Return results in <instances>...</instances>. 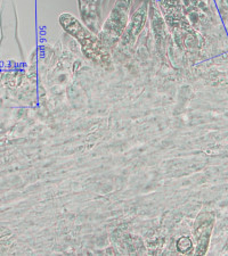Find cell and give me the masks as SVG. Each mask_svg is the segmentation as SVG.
I'll return each instance as SVG.
<instances>
[{
    "label": "cell",
    "instance_id": "cell-1",
    "mask_svg": "<svg viewBox=\"0 0 228 256\" xmlns=\"http://www.w3.org/2000/svg\"><path fill=\"white\" fill-rule=\"evenodd\" d=\"M60 24L66 33H69L80 44L82 52L87 58L102 68H107L111 65L112 60L107 48L101 39L89 30V28H87L70 13L60 15Z\"/></svg>",
    "mask_w": 228,
    "mask_h": 256
},
{
    "label": "cell",
    "instance_id": "cell-3",
    "mask_svg": "<svg viewBox=\"0 0 228 256\" xmlns=\"http://www.w3.org/2000/svg\"><path fill=\"white\" fill-rule=\"evenodd\" d=\"M213 216L209 213H202L197 218L194 228V236L196 239V255H204L208 250L210 236L213 229Z\"/></svg>",
    "mask_w": 228,
    "mask_h": 256
},
{
    "label": "cell",
    "instance_id": "cell-6",
    "mask_svg": "<svg viewBox=\"0 0 228 256\" xmlns=\"http://www.w3.org/2000/svg\"><path fill=\"white\" fill-rule=\"evenodd\" d=\"M177 250L181 254H188L193 250V242L189 237H180L177 240Z\"/></svg>",
    "mask_w": 228,
    "mask_h": 256
},
{
    "label": "cell",
    "instance_id": "cell-5",
    "mask_svg": "<svg viewBox=\"0 0 228 256\" xmlns=\"http://www.w3.org/2000/svg\"><path fill=\"white\" fill-rule=\"evenodd\" d=\"M104 0H79L80 14L85 20L86 26L93 28L94 31L98 30L101 26V12Z\"/></svg>",
    "mask_w": 228,
    "mask_h": 256
},
{
    "label": "cell",
    "instance_id": "cell-2",
    "mask_svg": "<svg viewBox=\"0 0 228 256\" xmlns=\"http://www.w3.org/2000/svg\"><path fill=\"white\" fill-rule=\"evenodd\" d=\"M132 0H117L114 8L112 10L109 18L103 24L99 39L104 46L114 47L118 42L122 32L126 30L129 20V10Z\"/></svg>",
    "mask_w": 228,
    "mask_h": 256
},
{
    "label": "cell",
    "instance_id": "cell-4",
    "mask_svg": "<svg viewBox=\"0 0 228 256\" xmlns=\"http://www.w3.org/2000/svg\"><path fill=\"white\" fill-rule=\"evenodd\" d=\"M147 4L143 2L138 8H137L136 12L132 15L130 22L128 23V26L124 30V33L121 38V42L123 46H128L131 42H134L137 36L140 32H142L143 28L146 23L147 18Z\"/></svg>",
    "mask_w": 228,
    "mask_h": 256
}]
</instances>
